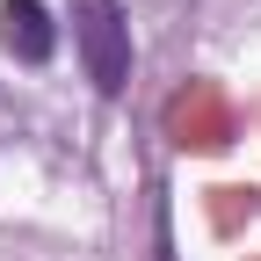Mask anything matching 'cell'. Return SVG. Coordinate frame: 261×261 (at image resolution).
Masks as SVG:
<instances>
[{
	"label": "cell",
	"instance_id": "6da1fadb",
	"mask_svg": "<svg viewBox=\"0 0 261 261\" xmlns=\"http://www.w3.org/2000/svg\"><path fill=\"white\" fill-rule=\"evenodd\" d=\"M73 22H80V58H87V80L102 94H123L130 80V22L116 0H73Z\"/></svg>",
	"mask_w": 261,
	"mask_h": 261
},
{
	"label": "cell",
	"instance_id": "7a4b0ae2",
	"mask_svg": "<svg viewBox=\"0 0 261 261\" xmlns=\"http://www.w3.org/2000/svg\"><path fill=\"white\" fill-rule=\"evenodd\" d=\"M0 37H8V51L22 65H51V51H58V29L44 15V0H0Z\"/></svg>",
	"mask_w": 261,
	"mask_h": 261
}]
</instances>
